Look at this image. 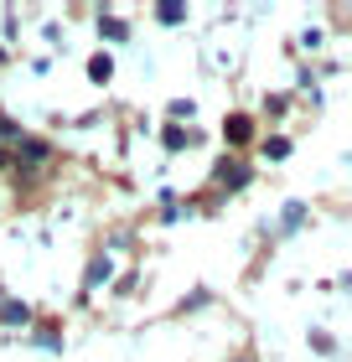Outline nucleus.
Segmentation results:
<instances>
[{"instance_id": "obj_1", "label": "nucleus", "mask_w": 352, "mask_h": 362, "mask_svg": "<svg viewBox=\"0 0 352 362\" xmlns=\"http://www.w3.org/2000/svg\"><path fill=\"white\" fill-rule=\"evenodd\" d=\"M228 145H249V135H254V119H244V114H233V119H228Z\"/></svg>"}, {"instance_id": "obj_2", "label": "nucleus", "mask_w": 352, "mask_h": 362, "mask_svg": "<svg viewBox=\"0 0 352 362\" xmlns=\"http://www.w3.org/2000/svg\"><path fill=\"white\" fill-rule=\"evenodd\" d=\"M217 181H223L228 192H239L244 187V166H217Z\"/></svg>"}, {"instance_id": "obj_3", "label": "nucleus", "mask_w": 352, "mask_h": 362, "mask_svg": "<svg viewBox=\"0 0 352 362\" xmlns=\"http://www.w3.org/2000/svg\"><path fill=\"white\" fill-rule=\"evenodd\" d=\"M300 218H306V202H290V207H285V228H300Z\"/></svg>"}, {"instance_id": "obj_4", "label": "nucleus", "mask_w": 352, "mask_h": 362, "mask_svg": "<svg viewBox=\"0 0 352 362\" xmlns=\"http://www.w3.org/2000/svg\"><path fill=\"white\" fill-rule=\"evenodd\" d=\"M181 145H192V135H181V129H166V151H181Z\"/></svg>"}, {"instance_id": "obj_5", "label": "nucleus", "mask_w": 352, "mask_h": 362, "mask_svg": "<svg viewBox=\"0 0 352 362\" xmlns=\"http://www.w3.org/2000/svg\"><path fill=\"white\" fill-rule=\"evenodd\" d=\"M89 73H93V78H98V83H104V78H109V73H114V62H109V57H93V68H89Z\"/></svg>"}]
</instances>
